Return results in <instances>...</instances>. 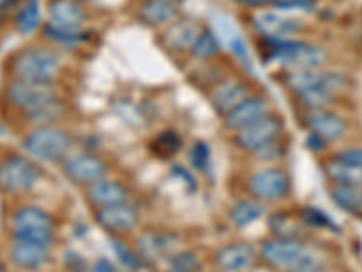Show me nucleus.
<instances>
[{
	"label": "nucleus",
	"instance_id": "nucleus-1",
	"mask_svg": "<svg viewBox=\"0 0 362 272\" xmlns=\"http://www.w3.org/2000/svg\"><path fill=\"white\" fill-rule=\"evenodd\" d=\"M64 71V57L51 45H24L6 58L8 79L54 84Z\"/></svg>",
	"mask_w": 362,
	"mask_h": 272
},
{
	"label": "nucleus",
	"instance_id": "nucleus-2",
	"mask_svg": "<svg viewBox=\"0 0 362 272\" xmlns=\"http://www.w3.org/2000/svg\"><path fill=\"white\" fill-rule=\"evenodd\" d=\"M268 60H276L286 69H319L326 60V53L305 40L293 38H264Z\"/></svg>",
	"mask_w": 362,
	"mask_h": 272
},
{
	"label": "nucleus",
	"instance_id": "nucleus-3",
	"mask_svg": "<svg viewBox=\"0 0 362 272\" xmlns=\"http://www.w3.org/2000/svg\"><path fill=\"white\" fill-rule=\"evenodd\" d=\"M71 145H73V136L66 129L58 125H40L33 128L22 140V147L28 151L31 157L44 162H58L67 157Z\"/></svg>",
	"mask_w": 362,
	"mask_h": 272
},
{
	"label": "nucleus",
	"instance_id": "nucleus-4",
	"mask_svg": "<svg viewBox=\"0 0 362 272\" xmlns=\"http://www.w3.org/2000/svg\"><path fill=\"white\" fill-rule=\"evenodd\" d=\"M57 98H62V96L54 84H37L8 79L2 87V100L6 102V106L18 111L22 116Z\"/></svg>",
	"mask_w": 362,
	"mask_h": 272
},
{
	"label": "nucleus",
	"instance_id": "nucleus-5",
	"mask_svg": "<svg viewBox=\"0 0 362 272\" xmlns=\"http://www.w3.org/2000/svg\"><path fill=\"white\" fill-rule=\"evenodd\" d=\"M13 236L18 242L47 245L53 239V218L38 207H21L11 220Z\"/></svg>",
	"mask_w": 362,
	"mask_h": 272
},
{
	"label": "nucleus",
	"instance_id": "nucleus-6",
	"mask_svg": "<svg viewBox=\"0 0 362 272\" xmlns=\"http://www.w3.org/2000/svg\"><path fill=\"white\" fill-rule=\"evenodd\" d=\"M40 171L22 154H8L0 162V189L6 193H24L35 186Z\"/></svg>",
	"mask_w": 362,
	"mask_h": 272
},
{
	"label": "nucleus",
	"instance_id": "nucleus-7",
	"mask_svg": "<svg viewBox=\"0 0 362 272\" xmlns=\"http://www.w3.org/2000/svg\"><path fill=\"white\" fill-rule=\"evenodd\" d=\"M202 29L203 26L198 21L190 17H177L169 26H165L158 37V42H160L161 50L173 57L190 53V47L196 42L198 35L202 33Z\"/></svg>",
	"mask_w": 362,
	"mask_h": 272
},
{
	"label": "nucleus",
	"instance_id": "nucleus-8",
	"mask_svg": "<svg viewBox=\"0 0 362 272\" xmlns=\"http://www.w3.org/2000/svg\"><path fill=\"white\" fill-rule=\"evenodd\" d=\"M250 95V86L247 80L235 76V74H225L219 82H216L209 89L210 106L221 116L228 115L238 103H241Z\"/></svg>",
	"mask_w": 362,
	"mask_h": 272
},
{
	"label": "nucleus",
	"instance_id": "nucleus-9",
	"mask_svg": "<svg viewBox=\"0 0 362 272\" xmlns=\"http://www.w3.org/2000/svg\"><path fill=\"white\" fill-rule=\"evenodd\" d=\"M283 135V122L279 116L267 115L254 124L235 131V144L245 151H257L274 140H279Z\"/></svg>",
	"mask_w": 362,
	"mask_h": 272
},
{
	"label": "nucleus",
	"instance_id": "nucleus-10",
	"mask_svg": "<svg viewBox=\"0 0 362 272\" xmlns=\"http://www.w3.org/2000/svg\"><path fill=\"white\" fill-rule=\"evenodd\" d=\"M261 256L277 268H290L306 254V245L297 238H274L261 244Z\"/></svg>",
	"mask_w": 362,
	"mask_h": 272
},
{
	"label": "nucleus",
	"instance_id": "nucleus-11",
	"mask_svg": "<svg viewBox=\"0 0 362 272\" xmlns=\"http://www.w3.org/2000/svg\"><path fill=\"white\" fill-rule=\"evenodd\" d=\"M183 0H138L136 18L147 28H165L181 15Z\"/></svg>",
	"mask_w": 362,
	"mask_h": 272
},
{
	"label": "nucleus",
	"instance_id": "nucleus-12",
	"mask_svg": "<svg viewBox=\"0 0 362 272\" xmlns=\"http://www.w3.org/2000/svg\"><path fill=\"white\" fill-rule=\"evenodd\" d=\"M250 191L255 198L263 202H276L284 198L290 191V178L284 171L276 167L261 169L250 178Z\"/></svg>",
	"mask_w": 362,
	"mask_h": 272
},
{
	"label": "nucleus",
	"instance_id": "nucleus-13",
	"mask_svg": "<svg viewBox=\"0 0 362 272\" xmlns=\"http://www.w3.org/2000/svg\"><path fill=\"white\" fill-rule=\"evenodd\" d=\"M105 171H107V165L96 154L78 153L64 160V173L69 180L80 186H90L102 180Z\"/></svg>",
	"mask_w": 362,
	"mask_h": 272
},
{
	"label": "nucleus",
	"instance_id": "nucleus-14",
	"mask_svg": "<svg viewBox=\"0 0 362 272\" xmlns=\"http://www.w3.org/2000/svg\"><path fill=\"white\" fill-rule=\"evenodd\" d=\"M272 103L267 96L263 95H250L245 98L243 102L238 103L228 115L223 116L225 125L232 131H239V129L247 128V125L254 124L263 116L270 115Z\"/></svg>",
	"mask_w": 362,
	"mask_h": 272
},
{
	"label": "nucleus",
	"instance_id": "nucleus-15",
	"mask_svg": "<svg viewBox=\"0 0 362 272\" xmlns=\"http://www.w3.org/2000/svg\"><path fill=\"white\" fill-rule=\"evenodd\" d=\"M47 24L60 29H82L89 18L86 6L80 0H49Z\"/></svg>",
	"mask_w": 362,
	"mask_h": 272
},
{
	"label": "nucleus",
	"instance_id": "nucleus-16",
	"mask_svg": "<svg viewBox=\"0 0 362 272\" xmlns=\"http://www.w3.org/2000/svg\"><path fill=\"white\" fill-rule=\"evenodd\" d=\"M306 125L313 135L322 138L326 144L341 140L348 131L346 120L339 116L337 113L326 111V109H312L310 115L306 116Z\"/></svg>",
	"mask_w": 362,
	"mask_h": 272
},
{
	"label": "nucleus",
	"instance_id": "nucleus-17",
	"mask_svg": "<svg viewBox=\"0 0 362 272\" xmlns=\"http://www.w3.org/2000/svg\"><path fill=\"white\" fill-rule=\"evenodd\" d=\"M254 28L264 38H290L303 29L299 18L284 17L277 11H263L254 17Z\"/></svg>",
	"mask_w": 362,
	"mask_h": 272
},
{
	"label": "nucleus",
	"instance_id": "nucleus-18",
	"mask_svg": "<svg viewBox=\"0 0 362 272\" xmlns=\"http://www.w3.org/2000/svg\"><path fill=\"white\" fill-rule=\"evenodd\" d=\"M255 260V249L245 242H234L221 247L216 254V264L223 272H245Z\"/></svg>",
	"mask_w": 362,
	"mask_h": 272
},
{
	"label": "nucleus",
	"instance_id": "nucleus-19",
	"mask_svg": "<svg viewBox=\"0 0 362 272\" xmlns=\"http://www.w3.org/2000/svg\"><path fill=\"white\" fill-rule=\"evenodd\" d=\"M96 222L111 232H129L138 223V212L127 203L100 207L96 210Z\"/></svg>",
	"mask_w": 362,
	"mask_h": 272
},
{
	"label": "nucleus",
	"instance_id": "nucleus-20",
	"mask_svg": "<svg viewBox=\"0 0 362 272\" xmlns=\"http://www.w3.org/2000/svg\"><path fill=\"white\" fill-rule=\"evenodd\" d=\"M219 33H221V38H219V40L225 42L228 51L234 55L235 60L241 64V67H243L245 71H248V73H255L254 64H252L250 47H248L243 35L239 33L238 29L234 28V24H230L226 18H221V21H219Z\"/></svg>",
	"mask_w": 362,
	"mask_h": 272
},
{
	"label": "nucleus",
	"instance_id": "nucleus-21",
	"mask_svg": "<svg viewBox=\"0 0 362 272\" xmlns=\"http://www.w3.org/2000/svg\"><path fill=\"white\" fill-rule=\"evenodd\" d=\"M129 193L122 183L112 180H98L90 183L87 189V198L93 205L109 207L116 203H125Z\"/></svg>",
	"mask_w": 362,
	"mask_h": 272
},
{
	"label": "nucleus",
	"instance_id": "nucleus-22",
	"mask_svg": "<svg viewBox=\"0 0 362 272\" xmlns=\"http://www.w3.org/2000/svg\"><path fill=\"white\" fill-rule=\"evenodd\" d=\"M9 258L17 267L24 268V271H35L47 261V247L17 239L9 251Z\"/></svg>",
	"mask_w": 362,
	"mask_h": 272
},
{
	"label": "nucleus",
	"instance_id": "nucleus-23",
	"mask_svg": "<svg viewBox=\"0 0 362 272\" xmlns=\"http://www.w3.org/2000/svg\"><path fill=\"white\" fill-rule=\"evenodd\" d=\"M13 28L18 35H33L37 29H40L42 17L38 0H24L15 11H13Z\"/></svg>",
	"mask_w": 362,
	"mask_h": 272
},
{
	"label": "nucleus",
	"instance_id": "nucleus-24",
	"mask_svg": "<svg viewBox=\"0 0 362 272\" xmlns=\"http://www.w3.org/2000/svg\"><path fill=\"white\" fill-rule=\"evenodd\" d=\"M67 103L62 98H57L53 102H47L40 108L33 109V111L25 113L24 118L28 120V124L40 128V125H57L60 120L66 116Z\"/></svg>",
	"mask_w": 362,
	"mask_h": 272
},
{
	"label": "nucleus",
	"instance_id": "nucleus-25",
	"mask_svg": "<svg viewBox=\"0 0 362 272\" xmlns=\"http://www.w3.org/2000/svg\"><path fill=\"white\" fill-rule=\"evenodd\" d=\"M219 55H221V40H219L218 33L214 29L203 26L202 33L198 35L196 42L190 47V57L198 58L202 62H209V60L218 58Z\"/></svg>",
	"mask_w": 362,
	"mask_h": 272
},
{
	"label": "nucleus",
	"instance_id": "nucleus-26",
	"mask_svg": "<svg viewBox=\"0 0 362 272\" xmlns=\"http://www.w3.org/2000/svg\"><path fill=\"white\" fill-rule=\"evenodd\" d=\"M325 171L329 180L335 181V186H362V167L357 165L334 158L326 162Z\"/></svg>",
	"mask_w": 362,
	"mask_h": 272
},
{
	"label": "nucleus",
	"instance_id": "nucleus-27",
	"mask_svg": "<svg viewBox=\"0 0 362 272\" xmlns=\"http://www.w3.org/2000/svg\"><path fill=\"white\" fill-rule=\"evenodd\" d=\"M170 238L161 232H145L138 239V252L147 261H156L169 254Z\"/></svg>",
	"mask_w": 362,
	"mask_h": 272
},
{
	"label": "nucleus",
	"instance_id": "nucleus-28",
	"mask_svg": "<svg viewBox=\"0 0 362 272\" xmlns=\"http://www.w3.org/2000/svg\"><path fill=\"white\" fill-rule=\"evenodd\" d=\"M42 37L51 44L62 45V47H74L90 38L89 31L86 29H60L51 24L42 26Z\"/></svg>",
	"mask_w": 362,
	"mask_h": 272
},
{
	"label": "nucleus",
	"instance_id": "nucleus-29",
	"mask_svg": "<svg viewBox=\"0 0 362 272\" xmlns=\"http://www.w3.org/2000/svg\"><path fill=\"white\" fill-rule=\"evenodd\" d=\"M329 196L337 207L346 212H358L362 209V187L361 186H334Z\"/></svg>",
	"mask_w": 362,
	"mask_h": 272
},
{
	"label": "nucleus",
	"instance_id": "nucleus-30",
	"mask_svg": "<svg viewBox=\"0 0 362 272\" xmlns=\"http://www.w3.org/2000/svg\"><path fill=\"white\" fill-rule=\"evenodd\" d=\"M263 216V205L254 200H241L230 209V220L235 227H248Z\"/></svg>",
	"mask_w": 362,
	"mask_h": 272
},
{
	"label": "nucleus",
	"instance_id": "nucleus-31",
	"mask_svg": "<svg viewBox=\"0 0 362 272\" xmlns=\"http://www.w3.org/2000/svg\"><path fill=\"white\" fill-rule=\"evenodd\" d=\"M112 247H115L116 254H118L119 261L124 264V267H127L129 271H138L140 268V254L132 252L127 245H124L118 239L112 242Z\"/></svg>",
	"mask_w": 362,
	"mask_h": 272
},
{
	"label": "nucleus",
	"instance_id": "nucleus-32",
	"mask_svg": "<svg viewBox=\"0 0 362 272\" xmlns=\"http://www.w3.org/2000/svg\"><path fill=\"white\" fill-rule=\"evenodd\" d=\"M173 267L181 272H198L202 264H199L198 256L192 252H177L173 258Z\"/></svg>",
	"mask_w": 362,
	"mask_h": 272
},
{
	"label": "nucleus",
	"instance_id": "nucleus-33",
	"mask_svg": "<svg viewBox=\"0 0 362 272\" xmlns=\"http://www.w3.org/2000/svg\"><path fill=\"white\" fill-rule=\"evenodd\" d=\"M180 136L173 131H165L154 142V149H161L165 151V154H174L180 149Z\"/></svg>",
	"mask_w": 362,
	"mask_h": 272
},
{
	"label": "nucleus",
	"instance_id": "nucleus-34",
	"mask_svg": "<svg viewBox=\"0 0 362 272\" xmlns=\"http://www.w3.org/2000/svg\"><path fill=\"white\" fill-rule=\"evenodd\" d=\"M190 162L196 169L199 171H205L209 167V162H210V151L206 147V144L203 142H198V144L194 145L192 151H190Z\"/></svg>",
	"mask_w": 362,
	"mask_h": 272
},
{
	"label": "nucleus",
	"instance_id": "nucleus-35",
	"mask_svg": "<svg viewBox=\"0 0 362 272\" xmlns=\"http://www.w3.org/2000/svg\"><path fill=\"white\" fill-rule=\"evenodd\" d=\"M303 220H305L308 225L332 227V229H334V222H332L322 210L317 209V207H306V209L303 210Z\"/></svg>",
	"mask_w": 362,
	"mask_h": 272
},
{
	"label": "nucleus",
	"instance_id": "nucleus-36",
	"mask_svg": "<svg viewBox=\"0 0 362 272\" xmlns=\"http://www.w3.org/2000/svg\"><path fill=\"white\" fill-rule=\"evenodd\" d=\"M322 271V264L321 260L317 258L315 254L306 251V254L290 268V272H321Z\"/></svg>",
	"mask_w": 362,
	"mask_h": 272
},
{
	"label": "nucleus",
	"instance_id": "nucleus-37",
	"mask_svg": "<svg viewBox=\"0 0 362 272\" xmlns=\"http://www.w3.org/2000/svg\"><path fill=\"white\" fill-rule=\"evenodd\" d=\"M284 153V147L283 144H281V138L279 140H274L270 142V144H267L264 147L257 149V151H254V154L259 160H264V162H272V160H277V158L283 157Z\"/></svg>",
	"mask_w": 362,
	"mask_h": 272
},
{
	"label": "nucleus",
	"instance_id": "nucleus-38",
	"mask_svg": "<svg viewBox=\"0 0 362 272\" xmlns=\"http://www.w3.org/2000/svg\"><path fill=\"white\" fill-rule=\"evenodd\" d=\"M313 0H274V8L279 11H290V9H313Z\"/></svg>",
	"mask_w": 362,
	"mask_h": 272
},
{
	"label": "nucleus",
	"instance_id": "nucleus-39",
	"mask_svg": "<svg viewBox=\"0 0 362 272\" xmlns=\"http://www.w3.org/2000/svg\"><path fill=\"white\" fill-rule=\"evenodd\" d=\"M335 158L346 162V164L362 167V147H346L342 149V151H339V153L335 154Z\"/></svg>",
	"mask_w": 362,
	"mask_h": 272
},
{
	"label": "nucleus",
	"instance_id": "nucleus-40",
	"mask_svg": "<svg viewBox=\"0 0 362 272\" xmlns=\"http://www.w3.org/2000/svg\"><path fill=\"white\" fill-rule=\"evenodd\" d=\"M325 145H326V142L322 140V138H319L317 135H313V132L308 136V147L312 149V151H321Z\"/></svg>",
	"mask_w": 362,
	"mask_h": 272
},
{
	"label": "nucleus",
	"instance_id": "nucleus-41",
	"mask_svg": "<svg viewBox=\"0 0 362 272\" xmlns=\"http://www.w3.org/2000/svg\"><path fill=\"white\" fill-rule=\"evenodd\" d=\"M90 272H116V271L109 260H100V261H96L95 267H93V271Z\"/></svg>",
	"mask_w": 362,
	"mask_h": 272
},
{
	"label": "nucleus",
	"instance_id": "nucleus-42",
	"mask_svg": "<svg viewBox=\"0 0 362 272\" xmlns=\"http://www.w3.org/2000/svg\"><path fill=\"white\" fill-rule=\"evenodd\" d=\"M238 2L248 6V8H261V6L274 4V0H238Z\"/></svg>",
	"mask_w": 362,
	"mask_h": 272
},
{
	"label": "nucleus",
	"instance_id": "nucleus-43",
	"mask_svg": "<svg viewBox=\"0 0 362 272\" xmlns=\"http://www.w3.org/2000/svg\"><path fill=\"white\" fill-rule=\"evenodd\" d=\"M167 272H181V271H176V268H170V271H167Z\"/></svg>",
	"mask_w": 362,
	"mask_h": 272
}]
</instances>
